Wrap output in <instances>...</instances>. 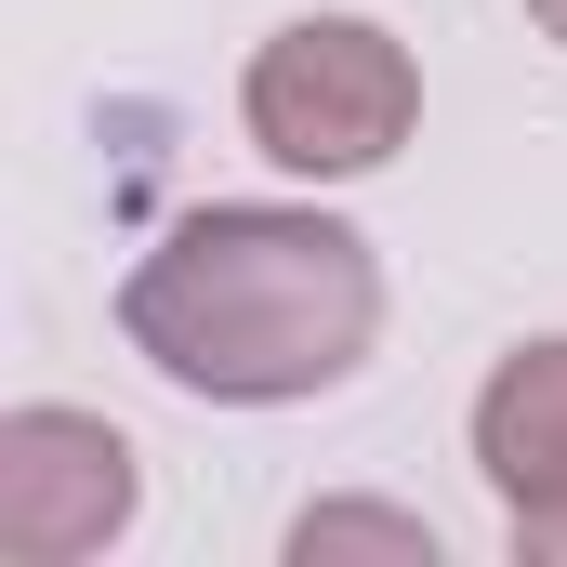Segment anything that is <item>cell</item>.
<instances>
[{
    "instance_id": "cell-7",
    "label": "cell",
    "mask_w": 567,
    "mask_h": 567,
    "mask_svg": "<svg viewBox=\"0 0 567 567\" xmlns=\"http://www.w3.org/2000/svg\"><path fill=\"white\" fill-rule=\"evenodd\" d=\"M528 27H542V40H555V53H567V0H528Z\"/></svg>"
},
{
    "instance_id": "cell-6",
    "label": "cell",
    "mask_w": 567,
    "mask_h": 567,
    "mask_svg": "<svg viewBox=\"0 0 567 567\" xmlns=\"http://www.w3.org/2000/svg\"><path fill=\"white\" fill-rule=\"evenodd\" d=\"M502 528H515V555H528V567H567V488H542V502H515Z\"/></svg>"
},
{
    "instance_id": "cell-2",
    "label": "cell",
    "mask_w": 567,
    "mask_h": 567,
    "mask_svg": "<svg viewBox=\"0 0 567 567\" xmlns=\"http://www.w3.org/2000/svg\"><path fill=\"white\" fill-rule=\"evenodd\" d=\"M238 120L251 145L303 172V185H357V172H383L410 120H423V66H410V40L396 27H370V13H290L278 40L251 53V80H238Z\"/></svg>"
},
{
    "instance_id": "cell-5",
    "label": "cell",
    "mask_w": 567,
    "mask_h": 567,
    "mask_svg": "<svg viewBox=\"0 0 567 567\" xmlns=\"http://www.w3.org/2000/svg\"><path fill=\"white\" fill-rule=\"evenodd\" d=\"M290 555L317 567V555H410V567H435V528L423 515H370V502H317L303 528H290Z\"/></svg>"
},
{
    "instance_id": "cell-1",
    "label": "cell",
    "mask_w": 567,
    "mask_h": 567,
    "mask_svg": "<svg viewBox=\"0 0 567 567\" xmlns=\"http://www.w3.org/2000/svg\"><path fill=\"white\" fill-rule=\"evenodd\" d=\"M120 330L158 383L212 410H290L357 383V357L383 343V265L330 212L212 198L120 278Z\"/></svg>"
},
{
    "instance_id": "cell-3",
    "label": "cell",
    "mask_w": 567,
    "mask_h": 567,
    "mask_svg": "<svg viewBox=\"0 0 567 567\" xmlns=\"http://www.w3.org/2000/svg\"><path fill=\"white\" fill-rule=\"evenodd\" d=\"M145 502V462L93 410H13L0 423V555L13 567H93Z\"/></svg>"
},
{
    "instance_id": "cell-4",
    "label": "cell",
    "mask_w": 567,
    "mask_h": 567,
    "mask_svg": "<svg viewBox=\"0 0 567 567\" xmlns=\"http://www.w3.org/2000/svg\"><path fill=\"white\" fill-rule=\"evenodd\" d=\"M475 475L502 488V515L567 488V343H515L488 370V396H475Z\"/></svg>"
}]
</instances>
